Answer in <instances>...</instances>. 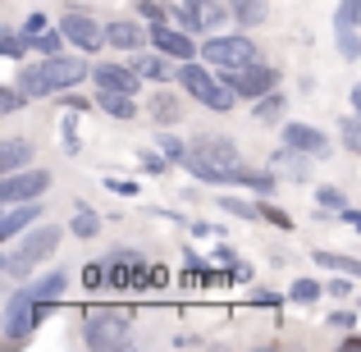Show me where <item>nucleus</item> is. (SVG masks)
Here are the masks:
<instances>
[{
  "label": "nucleus",
  "instance_id": "f8f14e48",
  "mask_svg": "<svg viewBox=\"0 0 361 352\" xmlns=\"http://www.w3.org/2000/svg\"><path fill=\"white\" fill-rule=\"evenodd\" d=\"M147 32H151V46H156V51H165V55H174L178 64H183V60H192V55H197L192 37H188V32H178V28H169L165 18H160V23H151Z\"/></svg>",
  "mask_w": 361,
  "mask_h": 352
},
{
  "label": "nucleus",
  "instance_id": "58836bf2",
  "mask_svg": "<svg viewBox=\"0 0 361 352\" xmlns=\"http://www.w3.org/2000/svg\"><path fill=\"white\" fill-rule=\"evenodd\" d=\"M353 325H357V316H353V311H329V329H343V334H348Z\"/></svg>",
  "mask_w": 361,
  "mask_h": 352
},
{
  "label": "nucleus",
  "instance_id": "09e8293b",
  "mask_svg": "<svg viewBox=\"0 0 361 352\" xmlns=\"http://www.w3.org/2000/svg\"><path fill=\"white\" fill-rule=\"evenodd\" d=\"M348 348H361V334H348Z\"/></svg>",
  "mask_w": 361,
  "mask_h": 352
},
{
  "label": "nucleus",
  "instance_id": "4be33fe9",
  "mask_svg": "<svg viewBox=\"0 0 361 352\" xmlns=\"http://www.w3.org/2000/svg\"><path fill=\"white\" fill-rule=\"evenodd\" d=\"M229 9H233V18H238L243 28L265 23V14H270V5H265V0H229Z\"/></svg>",
  "mask_w": 361,
  "mask_h": 352
},
{
  "label": "nucleus",
  "instance_id": "412c9836",
  "mask_svg": "<svg viewBox=\"0 0 361 352\" xmlns=\"http://www.w3.org/2000/svg\"><path fill=\"white\" fill-rule=\"evenodd\" d=\"M178 115H183V101H178L174 92L151 97V119H156V123H178Z\"/></svg>",
  "mask_w": 361,
  "mask_h": 352
},
{
  "label": "nucleus",
  "instance_id": "aec40b11",
  "mask_svg": "<svg viewBox=\"0 0 361 352\" xmlns=\"http://www.w3.org/2000/svg\"><path fill=\"white\" fill-rule=\"evenodd\" d=\"M97 106L110 110L115 119H137V101H133V92H106V87H101Z\"/></svg>",
  "mask_w": 361,
  "mask_h": 352
},
{
  "label": "nucleus",
  "instance_id": "72a5a7b5",
  "mask_svg": "<svg viewBox=\"0 0 361 352\" xmlns=\"http://www.w3.org/2000/svg\"><path fill=\"white\" fill-rule=\"evenodd\" d=\"M316 206H320V211H343V193H338V188H320V193H316Z\"/></svg>",
  "mask_w": 361,
  "mask_h": 352
},
{
  "label": "nucleus",
  "instance_id": "f257e3e1",
  "mask_svg": "<svg viewBox=\"0 0 361 352\" xmlns=\"http://www.w3.org/2000/svg\"><path fill=\"white\" fill-rule=\"evenodd\" d=\"M183 169H192V174L202 178V183H211V188H220V183L247 188V174H252V165L238 156L233 138H197Z\"/></svg>",
  "mask_w": 361,
  "mask_h": 352
},
{
  "label": "nucleus",
  "instance_id": "c85d7f7f",
  "mask_svg": "<svg viewBox=\"0 0 361 352\" xmlns=\"http://www.w3.org/2000/svg\"><path fill=\"white\" fill-rule=\"evenodd\" d=\"M27 32H0V51H5V60H23V51H27Z\"/></svg>",
  "mask_w": 361,
  "mask_h": 352
},
{
  "label": "nucleus",
  "instance_id": "0eeeda50",
  "mask_svg": "<svg viewBox=\"0 0 361 352\" xmlns=\"http://www.w3.org/2000/svg\"><path fill=\"white\" fill-rule=\"evenodd\" d=\"M128 325H133V316L128 311H110V307H97V311H87V320H82V344L87 348H119L123 339H128Z\"/></svg>",
  "mask_w": 361,
  "mask_h": 352
},
{
  "label": "nucleus",
  "instance_id": "20e7f679",
  "mask_svg": "<svg viewBox=\"0 0 361 352\" xmlns=\"http://www.w3.org/2000/svg\"><path fill=\"white\" fill-rule=\"evenodd\" d=\"M46 311H51V302H42L32 289H14V293H9V302H5V320H0V325H5V339L14 348L27 344L32 329L46 320Z\"/></svg>",
  "mask_w": 361,
  "mask_h": 352
},
{
  "label": "nucleus",
  "instance_id": "c03bdc74",
  "mask_svg": "<svg viewBox=\"0 0 361 352\" xmlns=\"http://www.w3.org/2000/svg\"><path fill=\"white\" fill-rule=\"evenodd\" d=\"M101 279H106L101 265H87V270H82V284H87V289H101Z\"/></svg>",
  "mask_w": 361,
  "mask_h": 352
},
{
  "label": "nucleus",
  "instance_id": "5701e85b",
  "mask_svg": "<svg viewBox=\"0 0 361 352\" xmlns=\"http://www.w3.org/2000/svg\"><path fill=\"white\" fill-rule=\"evenodd\" d=\"M64 289H69V274H64V270H51V274H42V279L32 284V293H37L42 302H55Z\"/></svg>",
  "mask_w": 361,
  "mask_h": 352
},
{
  "label": "nucleus",
  "instance_id": "39448f33",
  "mask_svg": "<svg viewBox=\"0 0 361 352\" xmlns=\"http://www.w3.org/2000/svg\"><path fill=\"white\" fill-rule=\"evenodd\" d=\"M202 60L211 64L220 78H233V73H243L247 64H256V42L247 32H229V37H211V42L202 46Z\"/></svg>",
  "mask_w": 361,
  "mask_h": 352
},
{
  "label": "nucleus",
  "instance_id": "4c0bfd02",
  "mask_svg": "<svg viewBox=\"0 0 361 352\" xmlns=\"http://www.w3.org/2000/svg\"><path fill=\"white\" fill-rule=\"evenodd\" d=\"M101 183H106L110 193H119V197H137V183H133V178H101Z\"/></svg>",
  "mask_w": 361,
  "mask_h": 352
},
{
  "label": "nucleus",
  "instance_id": "ea45409f",
  "mask_svg": "<svg viewBox=\"0 0 361 352\" xmlns=\"http://www.w3.org/2000/svg\"><path fill=\"white\" fill-rule=\"evenodd\" d=\"M137 14L147 18V23H160V18H165V9H160L156 0H137Z\"/></svg>",
  "mask_w": 361,
  "mask_h": 352
},
{
  "label": "nucleus",
  "instance_id": "393cba45",
  "mask_svg": "<svg viewBox=\"0 0 361 352\" xmlns=\"http://www.w3.org/2000/svg\"><path fill=\"white\" fill-rule=\"evenodd\" d=\"M220 211L224 215H238V220H265L261 202H238V197H220Z\"/></svg>",
  "mask_w": 361,
  "mask_h": 352
},
{
  "label": "nucleus",
  "instance_id": "a18cd8bd",
  "mask_svg": "<svg viewBox=\"0 0 361 352\" xmlns=\"http://www.w3.org/2000/svg\"><path fill=\"white\" fill-rule=\"evenodd\" d=\"M357 284L353 279H329V293H334V298H348V293H353Z\"/></svg>",
  "mask_w": 361,
  "mask_h": 352
},
{
  "label": "nucleus",
  "instance_id": "ddd939ff",
  "mask_svg": "<svg viewBox=\"0 0 361 352\" xmlns=\"http://www.w3.org/2000/svg\"><path fill=\"white\" fill-rule=\"evenodd\" d=\"M270 169H274L279 178H288V183H302V178H311V156L283 142V147L270 156Z\"/></svg>",
  "mask_w": 361,
  "mask_h": 352
},
{
  "label": "nucleus",
  "instance_id": "a211bd4d",
  "mask_svg": "<svg viewBox=\"0 0 361 352\" xmlns=\"http://www.w3.org/2000/svg\"><path fill=\"white\" fill-rule=\"evenodd\" d=\"M169 60H174V55H165V51H151V55L142 51L137 60H133V69L142 73V83H147V78H151V83H165L169 73H178V69H169Z\"/></svg>",
  "mask_w": 361,
  "mask_h": 352
},
{
  "label": "nucleus",
  "instance_id": "c756f323",
  "mask_svg": "<svg viewBox=\"0 0 361 352\" xmlns=\"http://www.w3.org/2000/svg\"><path fill=\"white\" fill-rule=\"evenodd\" d=\"M156 147L165 151V156L174 160V165H188V151H192V147H183V142H178L174 133H160V138H156Z\"/></svg>",
  "mask_w": 361,
  "mask_h": 352
},
{
  "label": "nucleus",
  "instance_id": "1a4fd4ad",
  "mask_svg": "<svg viewBox=\"0 0 361 352\" xmlns=\"http://www.w3.org/2000/svg\"><path fill=\"white\" fill-rule=\"evenodd\" d=\"M60 32L69 37V46H78V51H101V46H110V37H106V28L97 23L92 14H82V9H69V14L60 18Z\"/></svg>",
  "mask_w": 361,
  "mask_h": 352
},
{
  "label": "nucleus",
  "instance_id": "f704fd0d",
  "mask_svg": "<svg viewBox=\"0 0 361 352\" xmlns=\"http://www.w3.org/2000/svg\"><path fill=\"white\" fill-rule=\"evenodd\" d=\"M73 115H78V110H73ZM73 115L64 119V142H60L64 156H78V147H82V142H78V123H73Z\"/></svg>",
  "mask_w": 361,
  "mask_h": 352
},
{
  "label": "nucleus",
  "instance_id": "4468645a",
  "mask_svg": "<svg viewBox=\"0 0 361 352\" xmlns=\"http://www.w3.org/2000/svg\"><path fill=\"white\" fill-rule=\"evenodd\" d=\"M92 83H97V92L106 87V92H137V83H142V73L133 69H123V64H92Z\"/></svg>",
  "mask_w": 361,
  "mask_h": 352
},
{
  "label": "nucleus",
  "instance_id": "a878e982",
  "mask_svg": "<svg viewBox=\"0 0 361 352\" xmlns=\"http://www.w3.org/2000/svg\"><path fill=\"white\" fill-rule=\"evenodd\" d=\"M361 28L357 23H338V55H343V60H357L361 55Z\"/></svg>",
  "mask_w": 361,
  "mask_h": 352
},
{
  "label": "nucleus",
  "instance_id": "6ab92c4d",
  "mask_svg": "<svg viewBox=\"0 0 361 352\" xmlns=\"http://www.w3.org/2000/svg\"><path fill=\"white\" fill-rule=\"evenodd\" d=\"M27 160H32V142L5 138V147H0V174H14V169L27 165Z\"/></svg>",
  "mask_w": 361,
  "mask_h": 352
},
{
  "label": "nucleus",
  "instance_id": "7ed1b4c3",
  "mask_svg": "<svg viewBox=\"0 0 361 352\" xmlns=\"http://www.w3.org/2000/svg\"><path fill=\"white\" fill-rule=\"evenodd\" d=\"M178 83H183V92L192 101H202L206 110H233V101H238V87H233L229 78H220L211 64L183 60L178 64Z\"/></svg>",
  "mask_w": 361,
  "mask_h": 352
},
{
  "label": "nucleus",
  "instance_id": "79ce46f5",
  "mask_svg": "<svg viewBox=\"0 0 361 352\" xmlns=\"http://www.w3.org/2000/svg\"><path fill=\"white\" fill-rule=\"evenodd\" d=\"M60 106H69V110H78V115H82V110H87L92 101H87V97H78V92L69 87V92H60Z\"/></svg>",
  "mask_w": 361,
  "mask_h": 352
},
{
  "label": "nucleus",
  "instance_id": "37998d69",
  "mask_svg": "<svg viewBox=\"0 0 361 352\" xmlns=\"http://www.w3.org/2000/svg\"><path fill=\"white\" fill-rule=\"evenodd\" d=\"M23 32H27V42H32L37 32H46V14L37 9V14H27V23H23Z\"/></svg>",
  "mask_w": 361,
  "mask_h": 352
},
{
  "label": "nucleus",
  "instance_id": "473e14b6",
  "mask_svg": "<svg viewBox=\"0 0 361 352\" xmlns=\"http://www.w3.org/2000/svg\"><path fill=\"white\" fill-rule=\"evenodd\" d=\"M288 298H293V302H316V298H320V284H316V279H293Z\"/></svg>",
  "mask_w": 361,
  "mask_h": 352
},
{
  "label": "nucleus",
  "instance_id": "7c9ffc66",
  "mask_svg": "<svg viewBox=\"0 0 361 352\" xmlns=\"http://www.w3.org/2000/svg\"><path fill=\"white\" fill-rule=\"evenodd\" d=\"M338 138H343V147L353 151V156H361V115L343 119V128H338Z\"/></svg>",
  "mask_w": 361,
  "mask_h": 352
},
{
  "label": "nucleus",
  "instance_id": "de8ad7c7",
  "mask_svg": "<svg viewBox=\"0 0 361 352\" xmlns=\"http://www.w3.org/2000/svg\"><path fill=\"white\" fill-rule=\"evenodd\" d=\"M353 110H357V115H361V83H357V87H353Z\"/></svg>",
  "mask_w": 361,
  "mask_h": 352
},
{
  "label": "nucleus",
  "instance_id": "c9c22d12",
  "mask_svg": "<svg viewBox=\"0 0 361 352\" xmlns=\"http://www.w3.org/2000/svg\"><path fill=\"white\" fill-rule=\"evenodd\" d=\"M338 23H357L361 28V0H343V5H338Z\"/></svg>",
  "mask_w": 361,
  "mask_h": 352
},
{
  "label": "nucleus",
  "instance_id": "9b49d317",
  "mask_svg": "<svg viewBox=\"0 0 361 352\" xmlns=\"http://www.w3.org/2000/svg\"><path fill=\"white\" fill-rule=\"evenodd\" d=\"M233 87H238V97H247V101H256V97H265V92H274L279 87V69H270V64H247L243 73H233Z\"/></svg>",
  "mask_w": 361,
  "mask_h": 352
},
{
  "label": "nucleus",
  "instance_id": "2eb2a0df",
  "mask_svg": "<svg viewBox=\"0 0 361 352\" xmlns=\"http://www.w3.org/2000/svg\"><path fill=\"white\" fill-rule=\"evenodd\" d=\"M37 215H42V202H14V206H5V220H0V243H14L23 229H32Z\"/></svg>",
  "mask_w": 361,
  "mask_h": 352
},
{
  "label": "nucleus",
  "instance_id": "cd10ccee",
  "mask_svg": "<svg viewBox=\"0 0 361 352\" xmlns=\"http://www.w3.org/2000/svg\"><path fill=\"white\" fill-rule=\"evenodd\" d=\"M97 233H101V220H97V211L78 206V215H73V238H97Z\"/></svg>",
  "mask_w": 361,
  "mask_h": 352
},
{
  "label": "nucleus",
  "instance_id": "49530a36",
  "mask_svg": "<svg viewBox=\"0 0 361 352\" xmlns=\"http://www.w3.org/2000/svg\"><path fill=\"white\" fill-rule=\"evenodd\" d=\"M338 215H343V220H348V224H353V229L361 233V211H353V206H343V211H338Z\"/></svg>",
  "mask_w": 361,
  "mask_h": 352
},
{
  "label": "nucleus",
  "instance_id": "dca6fc26",
  "mask_svg": "<svg viewBox=\"0 0 361 352\" xmlns=\"http://www.w3.org/2000/svg\"><path fill=\"white\" fill-rule=\"evenodd\" d=\"M283 142L307 151V156H329V138L320 128H311V123H288V128H283Z\"/></svg>",
  "mask_w": 361,
  "mask_h": 352
},
{
  "label": "nucleus",
  "instance_id": "9d476101",
  "mask_svg": "<svg viewBox=\"0 0 361 352\" xmlns=\"http://www.w3.org/2000/svg\"><path fill=\"white\" fill-rule=\"evenodd\" d=\"M188 9V32H220L229 23V0H183Z\"/></svg>",
  "mask_w": 361,
  "mask_h": 352
},
{
  "label": "nucleus",
  "instance_id": "f3484780",
  "mask_svg": "<svg viewBox=\"0 0 361 352\" xmlns=\"http://www.w3.org/2000/svg\"><path fill=\"white\" fill-rule=\"evenodd\" d=\"M106 37H110V46H119V51H137L142 42H151V32H142V28L128 23V18H110Z\"/></svg>",
  "mask_w": 361,
  "mask_h": 352
},
{
  "label": "nucleus",
  "instance_id": "6e6552de",
  "mask_svg": "<svg viewBox=\"0 0 361 352\" xmlns=\"http://www.w3.org/2000/svg\"><path fill=\"white\" fill-rule=\"evenodd\" d=\"M46 188H51V174H46V169H14V174H0V206L37 202Z\"/></svg>",
  "mask_w": 361,
  "mask_h": 352
},
{
  "label": "nucleus",
  "instance_id": "a19ab883",
  "mask_svg": "<svg viewBox=\"0 0 361 352\" xmlns=\"http://www.w3.org/2000/svg\"><path fill=\"white\" fill-rule=\"evenodd\" d=\"M261 215H265L270 224H279V229H293V220H288V215L279 211V206H265V202H261Z\"/></svg>",
  "mask_w": 361,
  "mask_h": 352
},
{
  "label": "nucleus",
  "instance_id": "f03ea898",
  "mask_svg": "<svg viewBox=\"0 0 361 352\" xmlns=\"http://www.w3.org/2000/svg\"><path fill=\"white\" fill-rule=\"evenodd\" d=\"M82 78H92V64L78 55H42V64L32 69H18V87L27 97H51V92H69Z\"/></svg>",
  "mask_w": 361,
  "mask_h": 352
},
{
  "label": "nucleus",
  "instance_id": "b1692460",
  "mask_svg": "<svg viewBox=\"0 0 361 352\" xmlns=\"http://www.w3.org/2000/svg\"><path fill=\"white\" fill-rule=\"evenodd\" d=\"M252 115L261 119V123H270V119H279L283 115V92L274 87V92H265V97H256V106H252Z\"/></svg>",
  "mask_w": 361,
  "mask_h": 352
},
{
  "label": "nucleus",
  "instance_id": "e433bc0d",
  "mask_svg": "<svg viewBox=\"0 0 361 352\" xmlns=\"http://www.w3.org/2000/svg\"><path fill=\"white\" fill-rule=\"evenodd\" d=\"M142 165L151 169V174H165V165H169V156L165 151H142Z\"/></svg>",
  "mask_w": 361,
  "mask_h": 352
},
{
  "label": "nucleus",
  "instance_id": "bb28decb",
  "mask_svg": "<svg viewBox=\"0 0 361 352\" xmlns=\"http://www.w3.org/2000/svg\"><path fill=\"white\" fill-rule=\"evenodd\" d=\"M64 42H69V37H64L60 28H55V32H37V37H32L37 55H64Z\"/></svg>",
  "mask_w": 361,
  "mask_h": 352
},
{
  "label": "nucleus",
  "instance_id": "2f4dec72",
  "mask_svg": "<svg viewBox=\"0 0 361 352\" xmlns=\"http://www.w3.org/2000/svg\"><path fill=\"white\" fill-rule=\"evenodd\" d=\"M23 97L27 92L18 87V83L14 87H0V115H18V110H23Z\"/></svg>",
  "mask_w": 361,
  "mask_h": 352
},
{
  "label": "nucleus",
  "instance_id": "423d86ee",
  "mask_svg": "<svg viewBox=\"0 0 361 352\" xmlns=\"http://www.w3.org/2000/svg\"><path fill=\"white\" fill-rule=\"evenodd\" d=\"M60 238H64V229H60V224H37V229H32V233L23 238V243L14 247V256H5V261H0V270H5V274H27L37 261L55 256Z\"/></svg>",
  "mask_w": 361,
  "mask_h": 352
}]
</instances>
